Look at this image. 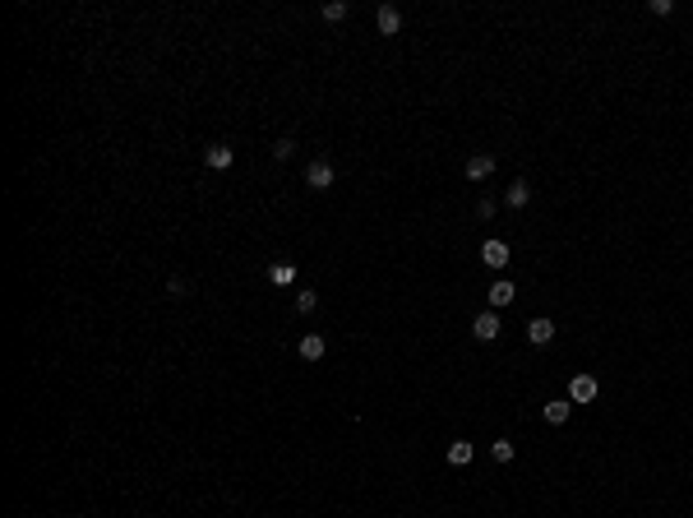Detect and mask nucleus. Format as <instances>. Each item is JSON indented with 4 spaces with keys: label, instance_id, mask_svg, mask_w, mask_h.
Masks as SVG:
<instances>
[{
    "label": "nucleus",
    "instance_id": "nucleus-1",
    "mask_svg": "<svg viewBox=\"0 0 693 518\" xmlns=\"http://www.w3.org/2000/svg\"><path fill=\"white\" fill-rule=\"evenodd\" d=\"M597 394H601V384H597L592 375H573V379H569V403H573V407L597 403Z\"/></svg>",
    "mask_w": 693,
    "mask_h": 518
},
{
    "label": "nucleus",
    "instance_id": "nucleus-2",
    "mask_svg": "<svg viewBox=\"0 0 693 518\" xmlns=\"http://www.w3.org/2000/svg\"><path fill=\"white\" fill-rule=\"evenodd\" d=\"M472 334H476V343H495V338H500V315H495V310L476 315L472 319Z\"/></svg>",
    "mask_w": 693,
    "mask_h": 518
},
{
    "label": "nucleus",
    "instance_id": "nucleus-3",
    "mask_svg": "<svg viewBox=\"0 0 693 518\" xmlns=\"http://www.w3.org/2000/svg\"><path fill=\"white\" fill-rule=\"evenodd\" d=\"M375 24H379V33H384V37H398V28H403V9H398V5H379Z\"/></svg>",
    "mask_w": 693,
    "mask_h": 518
},
{
    "label": "nucleus",
    "instance_id": "nucleus-4",
    "mask_svg": "<svg viewBox=\"0 0 693 518\" xmlns=\"http://www.w3.org/2000/svg\"><path fill=\"white\" fill-rule=\"evenodd\" d=\"M305 185H310V190H328V185H333V167H328L324 158L310 162V167H305Z\"/></svg>",
    "mask_w": 693,
    "mask_h": 518
},
{
    "label": "nucleus",
    "instance_id": "nucleus-5",
    "mask_svg": "<svg viewBox=\"0 0 693 518\" xmlns=\"http://www.w3.org/2000/svg\"><path fill=\"white\" fill-rule=\"evenodd\" d=\"M481 259L490 264V269H509V241H485Z\"/></svg>",
    "mask_w": 693,
    "mask_h": 518
},
{
    "label": "nucleus",
    "instance_id": "nucleus-6",
    "mask_svg": "<svg viewBox=\"0 0 693 518\" xmlns=\"http://www.w3.org/2000/svg\"><path fill=\"white\" fill-rule=\"evenodd\" d=\"M527 343H532V347H550L555 343V324H550V319H532V324H527Z\"/></svg>",
    "mask_w": 693,
    "mask_h": 518
},
{
    "label": "nucleus",
    "instance_id": "nucleus-7",
    "mask_svg": "<svg viewBox=\"0 0 693 518\" xmlns=\"http://www.w3.org/2000/svg\"><path fill=\"white\" fill-rule=\"evenodd\" d=\"M541 412H545V422H550V426H564V422L573 417V403H569V398H550Z\"/></svg>",
    "mask_w": 693,
    "mask_h": 518
},
{
    "label": "nucleus",
    "instance_id": "nucleus-8",
    "mask_svg": "<svg viewBox=\"0 0 693 518\" xmlns=\"http://www.w3.org/2000/svg\"><path fill=\"white\" fill-rule=\"evenodd\" d=\"M485 301H490V310H504V306H513V301H518V292H513V282L504 278V282H495V287H490V297H485Z\"/></svg>",
    "mask_w": 693,
    "mask_h": 518
},
{
    "label": "nucleus",
    "instance_id": "nucleus-9",
    "mask_svg": "<svg viewBox=\"0 0 693 518\" xmlns=\"http://www.w3.org/2000/svg\"><path fill=\"white\" fill-rule=\"evenodd\" d=\"M203 162H208V167H213V171H227V167H231V162H236V153H231V149H227V144H213V149H208V153H203Z\"/></svg>",
    "mask_w": 693,
    "mask_h": 518
},
{
    "label": "nucleus",
    "instance_id": "nucleus-10",
    "mask_svg": "<svg viewBox=\"0 0 693 518\" xmlns=\"http://www.w3.org/2000/svg\"><path fill=\"white\" fill-rule=\"evenodd\" d=\"M490 171H495V158H490V153H476V158H467V181H485Z\"/></svg>",
    "mask_w": 693,
    "mask_h": 518
},
{
    "label": "nucleus",
    "instance_id": "nucleus-11",
    "mask_svg": "<svg viewBox=\"0 0 693 518\" xmlns=\"http://www.w3.org/2000/svg\"><path fill=\"white\" fill-rule=\"evenodd\" d=\"M504 199H509V209H527V204H532V185H527V181H513Z\"/></svg>",
    "mask_w": 693,
    "mask_h": 518
},
{
    "label": "nucleus",
    "instance_id": "nucleus-12",
    "mask_svg": "<svg viewBox=\"0 0 693 518\" xmlns=\"http://www.w3.org/2000/svg\"><path fill=\"white\" fill-rule=\"evenodd\" d=\"M268 282H273V287H291V282H296V264H273Z\"/></svg>",
    "mask_w": 693,
    "mask_h": 518
},
{
    "label": "nucleus",
    "instance_id": "nucleus-13",
    "mask_svg": "<svg viewBox=\"0 0 693 518\" xmlns=\"http://www.w3.org/2000/svg\"><path fill=\"white\" fill-rule=\"evenodd\" d=\"M448 463L467 467V463H472V444H467V439H453V444H448Z\"/></svg>",
    "mask_w": 693,
    "mask_h": 518
},
{
    "label": "nucleus",
    "instance_id": "nucleus-14",
    "mask_svg": "<svg viewBox=\"0 0 693 518\" xmlns=\"http://www.w3.org/2000/svg\"><path fill=\"white\" fill-rule=\"evenodd\" d=\"M300 357H305V361H319V357H324V338H319V334H305V338H300Z\"/></svg>",
    "mask_w": 693,
    "mask_h": 518
},
{
    "label": "nucleus",
    "instance_id": "nucleus-15",
    "mask_svg": "<svg viewBox=\"0 0 693 518\" xmlns=\"http://www.w3.org/2000/svg\"><path fill=\"white\" fill-rule=\"evenodd\" d=\"M513 454H518V449H513L509 439H495V444H490V458H495V463H513Z\"/></svg>",
    "mask_w": 693,
    "mask_h": 518
},
{
    "label": "nucleus",
    "instance_id": "nucleus-16",
    "mask_svg": "<svg viewBox=\"0 0 693 518\" xmlns=\"http://www.w3.org/2000/svg\"><path fill=\"white\" fill-rule=\"evenodd\" d=\"M347 19V0H328L324 5V24H343Z\"/></svg>",
    "mask_w": 693,
    "mask_h": 518
},
{
    "label": "nucleus",
    "instance_id": "nucleus-17",
    "mask_svg": "<svg viewBox=\"0 0 693 518\" xmlns=\"http://www.w3.org/2000/svg\"><path fill=\"white\" fill-rule=\"evenodd\" d=\"M315 306H319V292H300V297H296V310H300V315H310Z\"/></svg>",
    "mask_w": 693,
    "mask_h": 518
},
{
    "label": "nucleus",
    "instance_id": "nucleus-18",
    "mask_svg": "<svg viewBox=\"0 0 693 518\" xmlns=\"http://www.w3.org/2000/svg\"><path fill=\"white\" fill-rule=\"evenodd\" d=\"M291 153H296V144H291V139H278V144H273V158H278V162H287Z\"/></svg>",
    "mask_w": 693,
    "mask_h": 518
},
{
    "label": "nucleus",
    "instance_id": "nucleus-19",
    "mask_svg": "<svg viewBox=\"0 0 693 518\" xmlns=\"http://www.w3.org/2000/svg\"><path fill=\"white\" fill-rule=\"evenodd\" d=\"M670 9H675V5H670V0H647V14H657V19H666Z\"/></svg>",
    "mask_w": 693,
    "mask_h": 518
},
{
    "label": "nucleus",
    "instance_id": "nucleus-20",
    "mask_svg": "<svg viewBox=\"0 0 693 518\" xmlns=\"http://www.w3.org/2000/svg\"><path fill=\"white\" fill-rule=\"evenodd\" d=\"M476 218H481V222L495 218V199H481V204H476Z\"/></svg>",
    "mask_w": 693,
    "mask_h": 518
},
{
    "label": "nucleus",
    "instance_id": "nucleus-21",
    "mask_svg": "<svg viewBox=\"0 0 693 518\" xmlns=\"http://www.w3.org/2000/svg\"><path fill=\"white\" fill-rule=\"evenodd\" d=\"M167 292H171V297H185V292H190V282H185V278H171Z\"/></svg>",
    "mask_w": 693,
    "mask_h": 518
}]
</instances>
